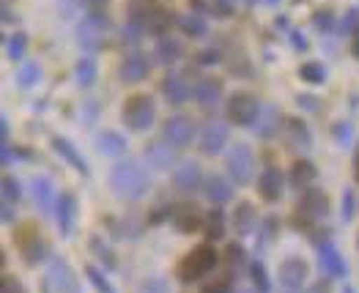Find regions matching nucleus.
Instances as JSON below:
<instances>
[{
	"mask_svg": "<svg viewBox=\"0 0 359 293\" xmlns=\"http://www.w3.org/2000/svg\"><path fill=\"white\" fill-rule=\"evenodd\" d=\"M151 186L149 173L143 170L140 162L123 159L110 170V189L118 195L121 200H140Z\"/></svg>",
	"mask_w": 359,
	"mask_h": 293,
	"instance_id": "obj_1",
	"label": "nucleus"
},
{
	"mask_svg": "<svg viewBox=\"0 0 359 293\" xmlns=\"http://www.w3.org/2000/svg\"><path fill=\"white\" fill-rule=\"evenodd\" d=\"M217 264H219L217 250H214L211 244H201V247L189 250V252L181 258L176 274H179L181 282H201V280H206L211 271L217 268Z\"/></svg>",
	"mask_w": 359,
	"mask_h": 293,
	"instance_id": "obj_2",
	"label": "nucleus"
},
{
	"mask_svg": "<svg viewBox=\"0 0 359 293\" xmlns=\"http://www.w3.org/2000/svg\"><path fill=\"white\" fill-rule=\"evenodd\" d=\"M121 121L123 126H129L132 132H146L154 126L156 121V104H154V96L149 93H135L126 99L123 110H121Z\"/></svg>",
	"mask_w": 359,
	"mask_h": 293,
	"instance_id": "obj_3",
	"label": "nucleus"
},
{
	"mask_svg": "<svg viewBox=\"0 0 359 293\" xmlns=\"http://www.w3.org/2000/svg\"><path fill=\"white\" fill-rule=\"evenodd\" d=\"M225 118L233 126H255V121L261 118V104L252 93L247 90H236L233 96H228L225 104Z\"/></svg>",
	"mask_w": 359,
	"mask_h": 293,
	"instance_id": "obj_4",
	"label": "nucleus"
},
{
	"mask_svg": "<svg viewBox=\"0 0 359 293\" xmlns=\"http://www.w3.org/2000/svg\"><path fill=\"white\" fill-rule=\"evenodd\" d=\"M225 170L231 181L236 184H250L255 178V154L250 146H233L225 151Z\"/></svg>",
	"mask_w": 359,
	"mask_h": 293,
	"instance_id": "obj_5",
	"label": "nucleus"
},
{
	"mask_svg": "<svg viewBox=\"0 0 359 293\" xmlns=\"http://www.w3.org/2000/svg\"><path fill=\"white\" fill-rule=\"evenodd\" d=\"M47 282L58 293H83L74 268L66 264L60 255H50L47 258Z\"/></svg>",
	"mask_w": 359,
	"mask_h": 293,
	"instance_id": "obj_6",
	"label": "nucleus"
},
{
	"mask_svg": "<svg viewBox=\"0 0 359 293\" xmlns=\"http://www.w3.org/2000/svg\"><path fill=\"white\" fill-rule=\"evenodd\" d=\"M307 277H310V266L299 255L283 261L280 271H277V280H280V285H283L285 293H302L304 285H307Z\"/></svg>",
	"mask_w": 359,
	"mask_h": 293,
	"instance_id": "obj_7",
	"label": "nucleus"
},
{
	"mask_svg": "<svg viewBox=\"0 0 359 293\" xmlns=\"http://www.w3.org/2000/svg\"><path fill=\"white\" fill-rule=\"evenodd\" d=\"M195 86L192 83V74L187 69H176V71H168L165 80H162V93L170 104H184L189 96H195Z\"/></svg>",
	"mask_w": 359,
	"mask_h": 293,
	"instance_id": "obj_8",
	"label": "nucleus"
},
{
	"mask_svg": "<svg viewBox=\"0 0 359 293\" xmlns=\"http://www.w3.org/2000/svg\"><path fill=\"white\" fill-rule=\"evenodd\" d=\"M195 137V121L189 116H170L162 126V140H168L173 148H187Z\"/></svg>",
	"mask_w": 359,
	"mask_h": 293,
	"instance_id": "obj_9",
	"label": "nucleus"
},
{
	"mask_svg": "<svg viewBox=\"0 0 359 293\" xmlns=\"http://www.w3.org/2000/svg\"><path fill=\"white\" fill-rule=\"evenodd\" d=\"M297 211H299V217L310 219V225H316V222H321V219L330 214V198H327L321 189L310 186V189L302 192L299 203H297Z\"/></svg>",
	"mask_w": 359,
	"mask_h": 293,
	"instance_id": "obj_10",
	"label": "nucleus"
},
{
	"mask_svg": "<svg viewBox=\"0 0 359 293\" xmlns=\"http://www.w3.org/2000/svg\"><path fill=\"white\" fill-rule=\"evenodd\" d=\"M228 123L225 121H209L201 129V151L206 156H219L222 151H228Z\"/></svg>",
	"mask_w": 359,
	"mask_h": 293,
	"instance_id": "obj_11",
	"label": "nucleus"
},
{
	"mask_svg": "<svg viewBox=\"0 0 359 293\" xmlns=\"http://www.w3.org/2000/svg\"><path fill=\"white\" fill-rule=\"evenodd\" d=\"M318 264H321L324 274H327L330 280H346V277H348V266H346L340 250H337L332 241H321V244H318Z\"/></svg>",
	"mask_w": 359,
	"mask_h": 293,
	"instance_id": "obj_12",
	"label": "nucleus"
},
{
	"mask_svg": "<svg viewBox=\"0 0 359 293\" xmlns=\"http://www.w3.org/2000/svg\"><path fill=\"white\" fill-rule=\"evenodd\" d=\"M159 14H162L159 0H129V3H126V17H129V22L143 30H151L154 20H156Z\"/></svg>",
	"mask_w": 359,
	"mask_h": 293,
	"instance_id": "obj_13",
	"label": "nucleus"
},
{
	"mask_svg": "<svg viewBox=\"0 0 359 293\" xmlns=\"http://www.w3.org/2000/svg\"><path fill=\"white\" fill-rule=\"evenodd\" d=\"M107 25L104 14H88V20L77 28V39H80V47L86 53H96L102 47V30Z\"/></svg>",
	"mask_w": 359,
	"mask_h": 293,
	"instance_id": "obj_14",
	"label": "nucleus"
},
{
	"mask_svg": "<svg viewBox=\"0 0 359 293\" xmlns=\"http://www.w3.org/2000/svg\"><path fill=\"white\" fill-rule=\"evenodd\" d=\"M151 71V60L149 55H143V53H129L126 58L121 60V80L126 83V86H132V83H140V80H146Z\"/></svg>",
	"mask_w": 359,
	"mask_h": 293,
	"instance_id": "obj_15",
	"label": "nucleus"
},
{
	"mask_svg": "<svg viewBox=\"0 0 359 293\" xmlns=\"http://www.w3.org/2000/svg\"><path fill=\"white\" fill-rule=\"evenodd\" d=\"M146 162H149L154 170L165 173V170H176V148L170 146L168 140H159V143H151L146 148Z\"/></svg>",
	"mask_w": 359,
	"mask_h": 293,
	"instance_id": "obj_16",
	"label": "nucleus"
},
{
	"mask_svg": "<svg viewBox=\"0 0 359 293\" xmlns=\"http://www.w3.org/2000/svg\"><path fill=\"white\" fill-rule=\"evenodd\" d=\"M258 192H261V198L266 203H277L283 198V192H285V176H283V170L280 168H266L261 173V178H258Z\"/></svg>",
	"mask_w": 359,
	"mask_h": 293,
	"instance_id": "obj_17",
	"label": "nucleus"
},
{
	"mask_svg": "<svg viewBox=\"0 0 359 293\" xmlns=\"http://www.w3.org/2000/svg\"><path fill=\"white\" fill-rule=\"evenodd\" d=\"M195 102L201 110H217L222 104V83L214 77H203L195 86Z\"/></svg>",
	"mask_w": 359,
	"mask_h": 293,
	"instance_id": "obj_18",
	"label": "nucleus"
},
{
	"mask_svg": "<svg viewBox=\"0 0 359 293\" xmlns=\"http://www.w3.org/2000/svg\"><path fill=\"white\" fill-rule=\"evenodd\" d=\"M173 184H176V189L179 192H195V189H201V184H203V173H201V165L198 162H181L179 168L173 170Z\"/></svg>",
	"mask_w": 359,
	"mask_h": 293,
	"instance_id": "obj_19",
	"label": "nucleus"
},
{
	"mask_svg": "<svg viewBox=\"0 0 359 293\" xmlns=\"http://www.w3.org/2000/svg\"><path fill=\"white\" fill-rule=\"evenodd\" d=\"M30 192H33V200L39 203V208L44 211V214H50V211H55L58 208V195H55V186H53V181L44 176L33 178L30 181Z\"/></svg>",
	"mask_w": 359,
	"mask_h": 293,
	"instance_id": "obj_20",
	"label": "nucleus"
},
{
	"mask_svg": "<svg viewBox=\"0 0 359 293\" xmlns=\"http://www.w3.org/2000/svg\"><path fill=\"white\" fill-rule=\"evenodd\" d=\"M53 148L58 151V156L63 159V162H69L80 176H88V162H86V156L77 151V146L72 143V140H66V137H60V135H55L53 137Z\"/></svg>",
	"mask_w": 359,
	"mask_h": 293,
	"instance_id": "obj_21",
	"label": "nucleus"
},
{
	"mask_svg": "<svg viewBox=\"0 0 359 293\" xmlns=\"http://www.w3.org/2000/svg\"><path fill=\"white\" fill-rule=\"evenodd\" d=\"M203 195H206V200L214 205H225L233 200V186H231V181L222 176H209L203 181Z\"/></svg>",
	"mask_w": 359,
	"mask_h": 293,
	"instance_id": "obj_22",
	"label": "nucleus"
},
{
	"mask_svg": "<svg viewBox=\"0 0 359 293\" xmlns=\"http://www.w3.org/2000/svg\"><path fill=\"white\" fill-rule=\"evenodd\" d=\"M55 219H58L60 233L66 238L74 233V225H77V200H74V195H60L58 208H55Z\"/></svg>",
	"mask_w": 359,
	"mask_h": 293,
	"instance_id": "obj_23",
	"label": "nucleus"
},
{
	"mask_svg": "<svg viewBox=\"0 0 359 293\" xmlns=\"http://www.w3.org/2000/svg\"><path fill=\"white\" fill-rule=\"evenodd\" d=\"M181 55H184V47H181L173 36H159V39H156V44H154V60H156V63L173 66V63L181 60Z\"/></svg>",
	"mask_w": 359,
	"mask_h": 293,
	"instance_id": "obj_24",
	"label": "nucleus"
},
{
	"mask_svg": "<svg viewBox=\"0 0 359 293\" xmlns=\"http://www.w3.org/2000/svg\"><path fill=\"white\" fill-rule=\"evenodd\" d=\"M17 247H20V252H22V261L28 266H36L41 264L44 258H47V247L41 244V238L36 233H22L20 238H17Z\"/></svg>",
	"mask_w": 359,
	"mask_h": 293,
	"instance_id": "obj_25",
	"label": "nucleus"
},
{
	"mask_svg": "<svg viewBox=\"0 0 359 293\" xmlns=\"http://www.w3.org/2000/svg\"><path fill=\"white\" fill-rule=\"evenodd\" d=\"M176 25H179V30L187 39H206V36H209V22H206V17L198 14V11H192V14H179V17H176Z\"/></svg>",
	"mask_w": 359,
	"mask_h": 293,
	"instance_id": "obj_26",
	"label": "nucleus"
},
{
	"mask_svg": "<svg viewBox=\"0 0 359 293\" xmlns=\"http://www.w3.org/2000/svg\"><path fill=\"white\" fill-rule=\"evenodd\" d=\"M96 148H99V154H104V156H110V159H118V156H123L126 154V148H129V143H126V137L121 135V132H102L99 137H96Z\"/></svg>",
	"mask_w": 359,
	"mask_h": 293,
	"instance_id": "obj_27",
	"label": "nucleus"
},
{
	"mask_svg": "<svg viewBox=\"0 0 359 293\" xmlns=\"http://www.w3.org/2000/svg\"><path fill=\"white\" fill-rule=\"evenodd\" d=\"M288 181H291L294 189H302V192L310 189L313 181H316V165L310 159H297L291 165V170H288Z\"/></svg>",
	"mask_w": 359,
	"mask_h": 293,
	"instance_id": "obj_28",
	"label": "nucleus"
},
{
	"mask_svg": "<svg viewBox=\"0 0 359 293\" xmlns=\"http://www.w3.org/2000/svg\"><path fill=\"white\" fill-rule=\"evenodd\" d=\"M173 219H176V228L184 231V233H192L203 225V217H201V208L192 203H184L173 211Z\"/></svg>",
	"mask_w": 359,
	"mask_h": 293,
	"instance_id": "obj_29",
	"label": "nucleus"
},
{
	"mask_svg": "<svg viewBox=\"0 0 359 293\" xmlns=\"http://www.w3.org/2000/svg\"><path fill=\"white\" fill-rule=\"evenodd\" d=\"M285 135H288V143H291L294 151H307L310 143H313L310 129L304 126L302 118H288V121H285Z\"/></svg>",
	"mask_w": 359,
	"mask_h": 293,
	"instance_id": "obj_30",
	"label": "nucleus"
},
{
	"mask_svg": "<svg viewBox=\"0 0 359 293\" xmlns=\"http://www.w3.org/2000/svg\"><path fill=\"white\" fill-rule=\"evenodd\" d=\"M280 126H285V123H283V118H280V110H277V107L261 110V118L255 121V132H258V137H264V140H271V137L280 132Z\"/></svg>",
	"mask_w": 359,
	"mask_h": 293,
	"instance_id": "obj_31",
	"label": "nucleus"
},
{
	"mask_svg": "<svg viewBox=\"0 0 359 293\" xmlns=\"http://www.w3.org/2000/svg\"><path fill=\"white\" fill-rule=\"evenodd\" d=\"M255 219H258L255 205L239 203L236 205V211H233V231H236L239 236H250L252 233V228H255Z\"/></svg>",
	"mask_w": 359,
	"mask_h": 293,
	"instance_id": "obj_32",
	"label": "nucleus"
},
{
	"mask_svg": "<svg viewBox=\"0 0 359 293\" xmlns=\"http://www.w3.org/2000/svg\"><path fill=\"white\" fill-rule=\"evenodd\" d=\"M192 8L203 17H231L233 14L231 0H192Z\"/></svg>",
	"mask_w": 359,
	"mask_h": 293,
	"instance_id": "obj_33",
	"label": "nucleus"
},
{
	"mask_svg": "<svg viewBox=\"0 0 359 293\" xmlns=\"http://www.w3.org/2000/svg\"><path fill=\"white\" fill-rule=\"evenodd\" d=\"M203 231L209 236V241H219L225 236V211L214 208L209 214H203Z\"/></svg>",
	"mask_w": 359,
	"mask_h": 293,
	"instance_id": "obj_34",
	"label": "nucleus"
},
{
	"mask_svg": "<svg viewBox=\"0 0 359 293\" xmlns=\"http://www.w3.org/2000/svg\"><path fill=\"white\" fill-rule=\"evenodd\" d=\"M74 74H77V86L80 88H90L93 83H96V77H99V69H96V60L86 55V58L77 60V66H74Z\"/></svg>",
	"mask_w": 359,
	"mask_h": 293,
	"instance_id": "obj_35",
	"label": "nucleus"
},
{
	"mask_svg": "<svg viewBox=\"0 0 359 293\" xmlns=\"http://www.w3.org/2000/svg\"><path fill=\"white\" fill-rule=\"evenodd\" d=\"M247 274H250V280H252L255 291H258V293H271L269 271H266V266L261 264L258 258H252V261H250V266H247Z\"/></svg>",
	"mask_w": 359,
	"mask_h": 293,
	"instance_id": "obj_36",
	"label": "nucleus"
},
{
	"mask_svg": "<svg viewBox=\"0 0 359 293\" xmlns=\"http://www.w3.org/2000/svg\"><path fill=\"white\" fill-rule=\"evenodd\" d=\"M88 247H90V252L99 258V264L104 266V268H116V255H113V250L104 244V238H99V236H90V241H88Z\"/></svg>",
	"mask_w": 359,
	"mask_h": 293,
	"instance_id": "obj_37",
	"label": "nucleus"
},
{
	"mask_svg": "<svg viewBox=\"0 0 359 293\" xmlns=\"http://www.w3.org/2000/svg\"><path fill=\"white\" fill-rule=\"evenodd\" d=\"M225 264L231 268V274H236L241 268H247L250 261H247V252L241 250V244H228V250H225Z\"/></svg>",
	"mask_w": 359,
	"mask_h": 293,
	"instance_id": "obj_38",
	"label": "nucleus"
},
{
	"mask_svg": "<svg viewBox=\"0 0 359 293\" xmlns=\"http://www.w3.org/2000/svg\"><path fill=\"white\" fill-rule=\"evenodd\" d=\"M25 50H28V36L25 33H14V36L6 39V55L11 60L25 58Z\"/></svg>",
	"mask_w": 359,
	"mask_h": 293,
	"instance_id": "obj_39",
	"label": "nucleus"
},
{
	"mask_svg": "<svg viewBox=\"0 0 359 293\" xmlns=\"http://www.w3.org/2000/svg\"><path fill=\"white\" fill-rule=\"evenodd\" d=\"M299 74H302V80H304V83H313V86H321V83H327V69H324L321 63H316V60H310V63H302Z\"/></svg>",
	"mask_w": 359,
	"mask_h": 293,
	"instance_id": "obj_40",
	"label": "nucleus"
},
{
	"mask_svg": "<svg viewBox=\"0 0 359 293\" xmlns=\"http://www.w3.org/2000/svg\"><path fill=\"white\" fill-rule=\"evenodd\" d=\"M233 291V274H222V277H211L201 285V293H231Z\"/></svg>",
	"mask_w": 359,
	"mask_h": 293,
	"instance_id": "obj_41",
	"label": "nucleus"
},
{
	"mask_svg": "<svg viewBox=\"0 0 359 293\" xmlns=\"http://www.w3.org/2000/svg\"><path fill=\"white\" fill-rule=\"evenodd\" d=\"M17 80H20V88H33V86L41 80V69H39V63L25 60V66H22L20 74H17Z\"/></svg>",
	"mask_w": 359,
	"mask_h": 293,
	"instance_id": "obj_42",
	"label": "nucleus"
},
{
	"mask_svg": "<svg viewBox=\"0 0 359 293\" xmlns=\"http://www.w3.org/2000/svg\"><path fill=\"white\" fill-rule=\"evenodd\" d=\"M86 277L90 280V285L96 288V293H116V288H113V282H107V277L96 268V266H86Z\"/></svg>",
	"mask_w": 359,
	"mask_h": 293,
	"instance_id": "obj_43",
	"label": "nucleus"
},
{
	"mask_svg": "<svg viewBox=\"0 0 359 293\" xmlns=\"http://www.w3.org/2000/svg\"><path fill=\"white\" fill-rule=\"evenodd\" d=\"M3 203H20V198H22V186H20V181L17 178H11V176H6L3 178Z\"/></svg>",
	"mask_w": 359,
	"mask_h": 293,
	"instance_id": "obj_44",
	"label": "nucleus"
},
{
	"mask_svg": "<svg viewBox=\"0 0 359 293\" xmlns=\"http://www.w3.org/2000/svg\"><path fill=\"white\" fill-rule=\"evenodd\" d=\"M274 236H277V219L269 217V219L264 222V228H261V236H258V252H264V250L269 247L271 241H274Z\"/></svg>",
	"mask_w": 359,
	"mask_h": 293,
	"instance_id": "obj_45",
	"label": "nucleus"
},
{
	"mask_svg": "<svg viewBox=\"0 0 359 293\" xmlns=\"http://www.w3.org/2000/svg\"><path fill=\"white\" fill-rule=\"evenodd\" d=\"M313 25L321 30V33H332L334 25H337V20H334V14H332V11H316Z\"/></svg>",
	"mask_w": 359,
	"mask_h": 293,
	"instance_id": "obj_46",
	"label": "nucleus"
},
{
	"mask_svg": "<svg viewBox=\"0 0 359 293\" xmlns=\"http://www.w3.org/2000/svg\"><path fill=\"white\" fill-rule=\"evenodd\" d=\"M222 60V53L217 50V47H206V50H201L198 55H195V63L198 66H217Z\"/></svg>",
	"mask_w": 359,
	"mask_h": 293,
	"instance_id": "obj_47",
	"label": "nucleus"
},
{
	"mask_svg": "<svg viewBox=\"0 0 359 293\" xmlns=\"http://www.w3.org/2000/svg\"><path fill=\"white\" fill-rule=\"evenodd\" d=\"M357 28H359V11L357 8H348V11H346V20H343V25H340V33L348 36L351 30H357Z\"/></svg>",
	"mask_w": 359,
	"mask_h": 293,
	"instance_id": "obj_48",
	"label": "nucleus"
},
{
	"mask_svg": "<svg viewBox=\"0 0 359 293\" xmlns=\"http://www.w3.org/2000/svg\"><path fill=\"white\" fill-rule=\"evenodd\" d=\"M140 293H170V288H168V282H165V280H159V277H149V280L143 282V291Z\"/></svg>",
	"mask_w": 359,
	"mask_h": 293,
	"instance_id": "obj_49",
	"label": "nucleus"
},
{
	"mask_svg": "<svg viewBox=\"0 0 359 293\" xmlns=\"http://www.w3.org/2000/svg\"><path fill=\"white\" fill-rule=\"evenodd\" d=\"M354 208H357V198H354L351 189H346V195H343V222H348L354 217Z\"/></svg>",
	"mask_w": 359,
	"mask_h": 293,
	"instance_id": "obj_50",
	"label": "nucleus"
},
{
	"mask_svg": "<svg viewBox=\"0 0 359 293\" xmlns=\"http://www.w3.org/2000/svg\"><path fill=\"white\" fill-rule=\"evenodd\" d=\"M3 293H28V291L20 285L17 277H3Z\"/></svg>",
	"mask_w": 359,
	"mask_h": 293,
	"instance_id": "obj_51",
	"label": "nucleus"
},
{
	"mask_svg": "<svg viewBox=\"0 0 359 293\" xmlns=\"http://www.w3.org/2000/svg\"><path fill=\"white\" fill-rule=\"evenodd\" d=\"M86 8H88V14H104L107 0H86Z\"/></svg>",
	"mask_w": 359,
	"mask_h": 293,
	"instance_id": "obj_52",
	"label": "nucleus"
},
{
	"mask_svg": "<svg viewBox=\"0 0 359 293\" xmlns=\"http://www.w3.org/2000/svg\"><path fill=\"white\" fill-rule=\"evenodd\" d=\"M302 110H310V113H318V99L316 96H299Z\"/></svg>",
	"mask_w": 359,
	"mask_h": 293,
	"instance_id": "obj_53",
	"label": "nucleus"
},
{
	"mask_svg": "<svg viewBox=\"0 0 359 293\" xmlns=\"http://www.w3.org/2000/svg\"><path fill=\"white\" fill-rule=\"evenodd\" d=\"M17 17L11 14V6H8V0H3V22H14Z\"/></svg>",
	"mask_w": 359,
	"mask_h": 293,
	"instance_id": "obj_54",
	"label": "nucleus"
},
{
	"mask_svg": "<svg viewBox=\"0 0 359 293\" xmlns=\"http://www.w3.org/2000/svg\"><path fill=\"white\" fill-rule=\"evenodd\" d=\"M0 217H3V222H11V219H14V211H11V203H3V211H0Z\"/></svg>",
	"mask_w": 359,
	"mask_h": 293,
	"instance_id": "obj_55",
	"label": "nucleus"
},
{
	"mask_svg": "<svg viewBox=\"0 0 359 293\" xmlns=\"http://www.w3.org/2000/svg\"><path fill=\"white\" fill-rule=\"evenodd\" d=\"M291 36H294V47H297V50H304V41H302L299 30H291Z\"/></svg>",
	"mask_w": 359,
	"mask_h": 293,
	"instance_id": "obj_56",
	"label": "nucleus"
},
{
	"mask_svg": "<svg viewBox=\"0 0 359 293\" xmlns=\"http://www.w3.org/2000/svg\"><path fill=\"white\" fill-rule=\"evenodd\" d=\"M354 55L359 58V30H357V36H354Z\"/></svg>",
	"mask_w": 359,
	"mask_h": 293,
	"instance_id": "obj_57",
	"label": "nucleus"
},
{
	"mask_svg": "<svg viewBox=\"0 0 359 293\" xmlns=\"http://www.w3.org/2000/svg\"><path fill=\"white\" fill-rule=\"evenodd\" d=\"M343 293H357V291H354L351 285H346V288H343Z\"/></svg>",
	"mask_w": 359,
	"mask_h": 293,
	"instance_id": "obj_58",
	"label": "nucleus"
},
{
	"mask_svg": "<svg viewBox=\"0 0 359 293\" xmlns=\"http://www.w3.org/2000/svg\"><path fill=\"white\" fill-rule=\"evenodd\" d=\"M357 176H359V162H357Z\"/></svg>",
	"mask_w": 359,
	"mask_h": 293,
	"instance_id": "obj_59",
	"label": "nucleus"
}]
</instances>
